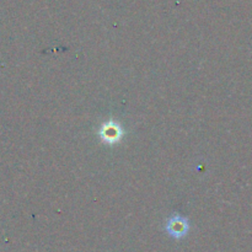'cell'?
Instances as JSON below:
<instances>
[{"label": "cell", "mask_w": 252, "mask_h": 252, "mask_svg": "<svg viewBox=\"0 0 252 252\" xmlns=\"http://www.w3.org/2000/svg\"><path fill=\"white\" fill-rule=\"evenodd\" d=\"M165 230L171 238L180 240L189 234V219L181 216H172L171 218L167 219L166 224H165Z\"/></svg>", "instance_id": "cell-2"}, {"label": "cell", "mask_w": 252, "mask_h": 252, "mask_svg": "<svg viewBox=\"0 0 252 252\" xmlns=\"http://www.w3.org/2000/svg\"><path fill=\"white\" fill-rule=\"evenodd\" d=\"M123 134H125L123 128L121 127L120 123L113 120H110L103 123L101 126L100 130H98V137L107 145H115L120 143L122 140Z\"/></svg>", "instance_id": "cell-1"}]
</instances>
